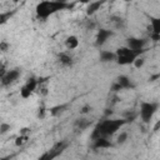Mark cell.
Returning <instances> with one entry per match:
<instances>
[{
    "label": "cell",
    "instance_id": "15",
    "mask_svg": "<svg viewBox=\"0 0 160 160\" xmlns=\"http://www.w3.org/2000/svg\"><path fill=\"white\" fill-rule=\"evenodd\" d=\"M68 109V104H60V105H55L50 109V115L51 116H59L61 115L65 110Z\"/></svg>",
    "mask_w": 160,
    "mask_h": 160
},
{
    "label": "cell",
    "instance_id": "19",
    "mask_svg": "<svg viewBox=\"0 0 160 160\" xmlns=\"http://www.w3.org/2000/svg\"><path fill=\"white\" fill-rule=\"evenodd\" d=\"M128 138H129V134L126 132V131H121L119 135H118V139H116V142L118 144H124V142H126V140H128Z\"/></svg>",
    "mask_w": 160,
    "mask_h": 160
},
{
    "label": "cell",
    "instance_id": "24",
    "mask_svg": "<svg viewBox=\"0 0 160 160\" xmlns=\"http://www.w3.org/2000/svg\"><path fill=\"white\" fill-rule=\"evenodd\" d=\"M26 141V136H24V135H20L18 139H16V141H15V144L19 146V145H22L24 142Z\"/></svg>",
    "mask_w": 160,
    "mask_h": 160
},
{
    "label": "cell",
    "instance_id": "26",
    "mask_svg": "<svg viewBox=\"0 0 160 160\" xmlns=\"http://www.w3.org/2000/svg\"><path fill=\"white\" fill-rule=\"evenodd\" d=\"M8 48H9V44H8V42H5V41H1V42H0V50H1V51H6Z\"/></svg>",
    "mask_w": 160,
    "mask_h": 160
},
{
    "label": "cell",
    "instance_id": "10",
    "mask_svg": "<svg viewBox=\"0 0 160 160\" xmlns=\"http://www.w3.org/2000/svg\"><path fill=\"white\" fill-rule=\"evenodd\" d=\"M94 144H92V148L94 149H109V148H112V142L108 139V138H98L95 140H92Z\"/></svg>",
    "mask_w": 160,
    "mask_h": 160
},
{
    "label": "cell",
    "instance_id": "5",
    "mask_svg": "<svg viewBox=\"0 0 160 160\" xmlns=\"http://www.w3.org/2000/svg\"><path fill=\"white\" fill-rule=\"evenodd\" d=\"M39 85V80H36L35 78H30L26 80V82L20 88V96L22 99H28L32 95V92L36 90Z\"/></svg>",
    "mask_w": 160,
    "mask_h": 160
},
{
    "label": "cell",
    "instance_id": "20",
    "mask_svg": "<svg viewBox=\"0 0 160 160\" xmlns=\"http://www.w3.org/2000/svg\"><path fill=\"white\" fill-rule=\"evenodd\" d=\"M9 130H10V124L1 122V125H0V134H1V135H4V134H6Z\"/></svg>",
    "mask_w": 160,
    "mask_h": 160
},
{
    "label": "cell",
    "instance_id": "3",
    "mask_svg": "<svg viewBox=\"0 0 160 160\" xmlns=\"http://www.w3.org/2000/svg\"><path fill=\"white\" fill-rule=\"evenodd\" d=\"M115 55H116V62L119 65H130V64H134V61L139 58L138 54H135L132 50H130L128 46H121V48H118L116 51H115Z\"/></svg>",
    "mask_w": 160,
    "mask_h": 160
},
{
    "label": "cell",
    "instance_id": "6",
    "mask_svg": "<svg viewBox=\"0 0 160 160\" xmlns=\"http://www.w3.org/2000/svg\"><path fill=\"white\" fill-rule=\"evenodd\" d=\"M146 45V40L140 39V38H129L126 40V46L132 50L135 54H138L140 56V54L144 51V48Z\"/></svg>",
    "mask_w": 160,
    "mask_h": 160
},
{
    "label": "cell",
    "instance_id": "4",
    "mask_svg": "<svg viewBox=\"0 0 160 160\" xmlns=\"http://www.w3.org/2000/svg\"><path fill=\"white\" fill-rule=\"evenodd\" d=\"M159 104L158 102H152V101H142L140 104V109H139V115L141 118V120L145 124H149L150 120L154 118L155 112L158 111Z\"/></svg>",
    "mask_w": 160,
    "mask_h": 160
},
{
    "label": "cell",
    "instance_id": "21",
    "mask_svg": "<svg viewBox=\"0 0 160 160\" xmlns=\"http://www.w3.org/2000/svg\"><path fill=\"white\" fill-rule=\"evenodd\" d=\"M144 62H145V60H144L142 58H140V56H139V58L134 61V64H132V65H134L136 69H140V68H142V66H144Z\"/></svg>",
    "mask_w": 160,
    "mask_h": 160
},
{
    "label": "cell",
    "instance_id": "7",
    "mask_svg": "<svg viewBox=\"0 0 160 160\" xmlns=\"http://www.w3.org/2000/svg\"><path fill=\"white\" fill-rule=\"evenodd\" d=\"M20 76V70L19 69H11L8 70V72L1 78V85L2 86H8L11 85L12 82H15Z\"/></svg>",
    "mask_w": 160,
    "mask_h": 160
},
{
    "label": "cell",
    "instance_id": "17",
    "mask_svg": "<svg viewBox=\"0 0 160 160\" xmlns=\"http://www.w3.org/2000/svg\"><path fill=\"white\" fill-rule=\"evenodd\" d=\"M150 25H151V34L160 35V18H151Z\"/></svg>",
    "mask_w": 160,
    "mask_h": 160
},
{
    "label": "cell",
    "instance_id": "1",
    "mask_svg": "<svg viewBox=\"0 0 160 160\" xmlns=\"http://www.w3.org/2000/svg\"><path fill=\"white\" fill-rule=\"evenodd\" d=\"M128 122L126 119H106L100 121L91 132V139L95 140L98 138H108L114 135L121 126Z\"/></svg>",
    "mask_w": 160,
    "mask_h": 160
},
{
    "label": "cell",
    "instance_id": "13",
    "mask_svg": "<svg viewBox=\"0 0 160 160\" xmlns=\"http://www.w3.org/2000/svg\"><path fill=\"white\" fill-rule=\"evenodd\" d=\"M79 44H80L79 42V39L75 35H70L65 40V46H66L68 50H75L79 46Z\"/></svg>",
    "mask_w": 160,
    "mask_h": 160
},
{
    "label": "cell",
    "instance_id": "14",
    "mask_svg": "<svg viewBox=\"0 0 160 160\" xmlns=\"http://www.w3.org/2000/svg\"><path fill=\"white\" fill-rule=\"evenodd\" d=\"M101 5H102V1H92V2H90L88 5V8H86V15L88 16H92L98 10H100Z\"/></svg>",
    "mask_w": 160,
    "mask_h": 160
},
{
    "label": "cell",
    "instance_id": "9",
    "mask_svg": "<svg viewBox=\"0 0 160 160\" xmlns=\"http://www.w3.org/2000/svg\"><path fill=\"white\" fill-rule=\"evenodd\" d=\"M65 148H66V144H58L55 148H52L50 151L45 152V154H44L41 158H39L38 160H52L55 156L60 155V154L64 151Z\"/></svg>",
    "mask_w": 160,
    "mask_h": 160
},
{
    "label": "cell",
    "instance_id": "28",
    "mask_svg": "<svg viewBox=\"0 0 160 160\" xmlns=\"http://www.w3.org/2000/svg\"><path fill=\"white\" fill-rule=\"evenodd\" d=\"M151 39L154 41H159L160 40V35H156V34H151Z\"/></svg>",
    "mask_w": 160,
    "mask_h": 160
},
{
    "label": "cell",
    "instance_id": "11",
    "mask_svg": "<svg viewBox=\"0 0 160 160\" xmlns=\"http://www.w3.org/2000/svg\"><path fill=\"white\" fill-rule=\"evenodd\" d=\"M115 82H118L122 90H125V89H131V88L134 86L132 82H131V80H130V78L126 76V75H120V76H118Z\"/></svg>",
    "mask_w": 160,
    "mask_h": 160
},
{
    "label": "cell",
    "instance_id": "2",
    "mask_svg": "<svg viewBox=\"0 0 160 160\" xmlns=\"http://www.w3.org/2000/svg\"><path fill=\"white\" fill-rule=\"evenodd\" d=\"M69 5L64 1H41L36 6V14L41 19H46L59 10H64Z\"/></svg>",
    "mask_w": 160,
    "mask_h": 160
},
{
    "label": "cell",
    "instance_id": "16",
    "mask_svg": "<svg viewBox=\"0 0 160 160\" xmlns=\"http://www.w3.org/2000/svg\"><path fill=\"white\" fill-rule=\"evenodd\" d=\"M91 124H92V121L89 120V119H86V118H80V119H78V120L75 121V126H76L78 129H80V130L88 129Z\"/></svg>",
    "mask_w": 160,
    "mask_h": 160
},
{
    "label": "cell",
    "instance_id": "25",
    "mask_svg": "<svg viewBox=\"0 0 160 160\" xmlns=\"http://www.w3.org/2000/svg\"><path fill=\"white\" fill-rule=\"evenodd\" d=\"M120 90H122V89L120 88V85H119L118 82H114V84L111 85V91H114V92H118V91H120Z\"/></svg>",
    "mask_w": 160,
    "mask_h": 160
},
{
    "label": "cell",
    "instance_id": "8",
    "mask_svg": "<svg viewBox=\"0 0 160 160\" xmlns=\"http://www.w3.org/2000/svg\"><path fill=\"white\" fill-rule=\"evenodd\" d=\"M114 35V32L111 30H108V29H100L96 34V38H95V45L96 46H102L111 36Z\"/></svg>",
    "mask_w": 160,
    "mask_h": 160
},
{
    "label": "cell",
    "instance_id": "12",
    "mask_svg": "<svg viewBox=\"0 0 160 160\" xmlns=\"http://www.w3.org/2000/svg\"><path fill=\"white\" fill-rule=\"evenodd\" d=\"M99 58H100V61L101 62H111V61H115L116 60L115 52L109 51V50H101Z\"/></svg>",
    "mask_w": 160,
    "mask_h": 160
},
{
    "label": "cell",
    "instance_id": "23",
    "mask_svg": "<svg viewBox=\"0 0 160 160\" xmlns=\"http://www.w3.org/2000/svg\"><path fill=\"white\" fill-rule=\"evenodd\" d=\"M91 109H92V108H91L90 105H84V106L80 109V114H81V115H85V114L90 112V111H91Z\"/></svg>",
    "mask_w": 160,
    "mask_h": 160
},
{
    "label": "cell",
    "instance_id": "27",
    "mask_svg": "<svg viewBox=\"0 0 160 160\" xmlns=\"http://www.w3.org/2000/svg\"><path fill=\"white\" fill-rule=\"evenodd\" d=\"M159 129H160V120H159V121H156V124L154 125V129H152V131H154V132H156Z\"/></svg>",
    "mask_w": 160,
    "mask_h": 160
},
{
    "label": "cell",
    "instance_id": "18",
    "mask_svg": "<svg viewBox=\"0 0 160 160\" xmlns=\"http://www.w3.org/2000/svg\"><path fill=\"white\" fill-rule=\"evenodd\" d=\"M59 60H60V64H62L64 66H70L72 64V58L66 52H61L59 55Z\"/></svg>",
    "mask_w": 160,
    "mask_h": 160
},
{
    "label": "cell",
    "instance_id": "22",
    "mask_svg": "<svg viewBox=\"0 0 160 160\" xmlns=\"http://www.w3.org/2000/svg\"><path fill=\"white\" fill-rule=\"evenodd\" d=\"M10 12H1L0 14V24L2 25V24H5L6 22V20H8V18H10Z\"/></svg>",
    "mask_w": 160,
    "mask_h": 160
}]
</instances>
